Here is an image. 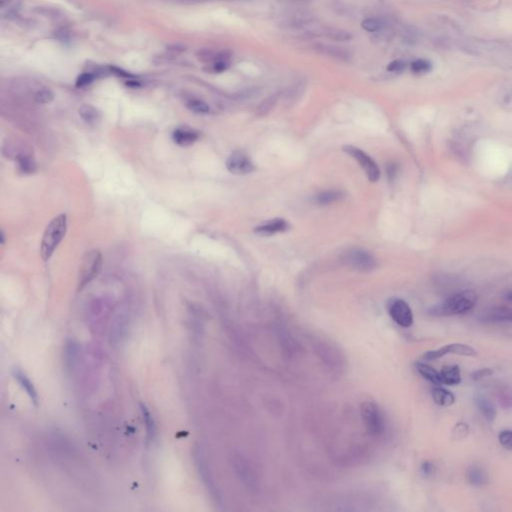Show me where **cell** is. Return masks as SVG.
Here are the masks:
<instances>
[{
	"label": "cell",
	"mask_w": 512,
	"mask_h": 512,
	"mask_svg": "<svg viewBox=\"0 0 512 512\" xmlns=\"http://www.w3.org/2000/svg\"><path fill=\"white\" fill-rule=\"evenodd\" d=\"M478 301V295L475 290L466 289L459 291L443 302L438 303L429 309V313L434 316H453L461 315L471 311Z\"/></svg>",
	"instance_id": "obj_1"
},
{
	"label": "cell",
	"mask_w": 512,
	"mask_h": 512,
	"mask_svg": "<svg viewBox=\"0 0 512 512\" xmlns=\"http://www.w3.org/2000/svg\"><path fill=\"white\" fill-rule=\"evenodd\" d=\"M67 232V216L59 214L52 219L45 228L40 245V255L44 261H48L56 251L57 247Z\"/></svg>",
	"instance_id": "obj_2"
},
{
	"label": "cell",
	"mask_w": 512,
	"mask_h": 512,
	"mask_svg": "<svg viewBox=\"0 0 512 512\" xmlns=\"http://www.w3.org/2000/svg\"><path fill=\"white\" fill-rule=\"evenodd\" d=\"M360 412L364 426L370 435L378 436L383 433L385 428V419L376 403L371 401L362 403Z\"/></svg>",
	"instance_id": "obj_3"
},
{
	"label": "cell",
	"mask_w": 512,
	"mask_h": 512,
	"mask_svg": "<svg viewBox=\"0 0 512 512\" xmlns=\"http://www.w3.org/2000/svg\"><path fill=\"white\" fill-rule=\"evenodd\" d=\"M102 267V255L99 250L93 249L85 253L80 263L79 288H83L91 282L100 272Z\"/></svg>",
	"instance_id": "obj_4"
},
{
	"label": "cell",
	"mask_w": 512,
	"mask_h": 512,
	"mask_svg": "<svg viewBox=\"0 0 512 512\" xmlns=\"http://www.w3.org/2000/svg\"><path fill=\"white\" fill-rule=\"evenodd\" d=\"M447 354L460 355V356H466V357H475L476 355H477V351H476L472 346H469L467 344L450 343V344H446L442 347H440L436 350L426 351L424 354L422 355V358L424 360L432 361V360H437Z\"/></svg>",
	"instance_id": "obj_5"
},
{
	"label": "cell",
	"mask_w": 512,
	"mask_h": 512,
	"mask_svg": "<svg viewBox=\"0 0 512 512\" xmlns=\"http://www.w3.org/2000/svg\"><path fill=\"white\" fill-rule=\"evenodd\" d=\"M343 150L347 154H349L352 158H354L355 160H357V162L362 167V169L366 173L367 177L370 181L378 180L379 176H380V170L377 164L375 163V161L367 153H365L361 149L355 146H352V145L344 146Z\"/></svg>",
	"instance_id": "obj_6"
},
{
	"label": "cell",
	"mask_w": 512,
	"mask_h": 512,
	"mask_svg": "<svg viewBox=\"0 0 512 512\" xmlns=\"http://www.w3.org/2000/svg\"><path fill=\"white\" fill-rule=\"evenodd\" d=\"M388 312L392 320L402 328H409L413 324V313L409 304L403 299H395L389 304Z\"/></svg>",
	"instance_id": "obj_7"
},
{
	"label": "cell",
	"mask_w": 512,
	"mask_h": 512,
	"mask_svg": "<svg viewBox=\"0 0 512 512\" xmlns=\"http://www.w3.org/2000/svg\"><path fill=\"white\" fill-rule=\"evenodd\" d=\"M345 261L351 267L362 272L371 271L376 267L375 258L363 249L349 250L345 255Z\"/></svg>",
	"instance_id": "obj_8"
},
{
	"label": "cell",
	"mask_w": 512,
	"mask_h": 512,
	"mask_svg": "<svg viewBox=\"0 0 512 512\" xmlns=\"http://www.w3.org/2000/svg\"><path fill=\"white\" fill-rule=\"evenodd\" d=\"M227 169L233 174H248L254 170V164L249 156L243 151H235L228 157L226 161Z\"/></svg>",
	"instance_id": "obj_9"
},
{
	"label": "cell",
	"mask_w": 512,
	"mask_h": 512,
	"mask_svg": "<svg viewBox=\"0 0 512 512\" xmlns=\"http://www.w3.org/2000/svg\"><path fill=\"white\" fill-rule=\"evenodd\" d=\"M199 138V133L195 129L187 126H180L174 129L172 133V139L174 143L181 147H187L196 142Z\"/></svg>",
	"instance_id": "obj_10"
},
{
	"label": "cell",
	"mask_w": 512,
	"mask_h": 512,
	"mask_svg": "<svg viewBox=\"0 0 512 512\" xmlns=\"http://www.w3.org/2000/svg\"><path fill=\"white\" fill-rule=\"evenodd\" d=\"M481 319L488 322H512V309L506 306H494L483 312Z\"/></svg>",
	"instance_id": "obj_11"
},
{
	"label": "cell",
	"mask_w": 512,
	"mask_h": 512,
	"mask_svg": "<svg viewBox=\"0 0 512 512\" xmlns=\"http://www.w3.org/2000/svg\"><path fill=\"white\" fill-rule=\"evenodd\" d=\"M12 375L17 381H18L20 386L23 388V390H25V392L29 396L31 402L37 407L38 402H39V397H38V393H37L36 389H35V387H34L33 383L31 382V380L26 376V374L18 367H14L12 369Z\"/></svg>",
	"instance_id": "obj_12"
},
{
	"label": "cell",
	"mask_w": 512,
	"mask_h": 512,
	"mask_svg": "<svg viewBox=\"0 0 512 512\" xmlns=\"http://www.w3.org/2000/svg\"><path fill=\"white\" fill-rule=\"evenodd\" d=\"M467 482L474 487H483L488 483L487 471L479 465H470L466 470Z\"/></svg>",
	"instance_id": "obj_13"
},
{
	"label": "cell",
	"mask_w": 512,
	"mask_h": 512,
	"mask_svg": "<svg viewBox=\"0 0 512 512\" xmlns=\"http://www.w3.org/2000/svg\"><path fill=\"white\" fill-rule=\"evenodd\" d=\"M288 223L284 219H273L255 228V232L261 235H272L287 230Z\"/></svg>",
	"instance_id": "obj_14"
},
{
	"label": "cell",
	"mask_w": 512,
	"mask_h": 512,
	"mask_svg": "<svg viewBox=\"0 0 512 512\" xmlns=\"http://www.w3.org/2000/svg\"><path fill=\"white\" fill-rule=\"evenodd\" d=\"M440 376L442 383L449 386L460 384L461 382V371L460 367L455 364L444 365L440 370Z\"/></svg>",
	"instance_id": "obj_15"
},
{
	"label": "cell",
	"mask_w": 512,
	"mask_h": 512,
	"mask_svg": "<svg viewBox=\"0 0 512 512\" xmlns=\"http://www.w3.org/2000/svg\"><path fill=\"white\" fill-rule=\"evenodd\" d=\"M431 397L434 403L441 407H450L456 401L455 395L451 391L438 385L432 388Z\"/></svg>",
	"instance_id": "obj_16"
},
{
	"label": "cell",
	"mask_w": 512,
	"mask_h": 512,
	"mask_svg": "<svg viewBox=\"0 0 512 512\" xmlns=\"http://www.w3.org/2000/svg\"><path fill=\"white\" fill-rule=\"evenodd\" d=\"M475 404L477 406V408L481 415L489 422H492L495 420L497 415V409L495 405L493 404L487 397L484 395H478L475 397Z\"/></svg>",
	"instance_id": "obj_17"
},
{
	"label": "cell",
	"mask_w": 512,
	"mask_h": 512,
	"mask_svg": "<svg viewBox=\"0 0 512 512\" xmlns=\"http://www.w3.org/2000/svg\"><path fill=\"white\" fill-rule=\"evenodd\" d=\"M415 369H416V371L418 372V374L422 378H424L425 380L429 381L430 383L435 384V385L443 384L442 380H441L440 371H437L435 368H433L432 366L428 365L427 363L417 362L415 364Z\"/></svg>",
	"instance_id": "obj_18"
},
{
	"label": "cell",
	"mask_w": 512,
	"mask_h": 512,
	"mask_svg": "<svg viewBox=\"0 0 512 512\" xmlns=\"http://www.w3.org/2000/svg\"><path fill=\"white\" fill-rule=\"evenodd\" d=\"M316 50L321 54L327 55L329 57L338 59V60H348L350 58L349 51L344 47L328 45V44H318L316 45Z\"/></svg>",
	"instance_id": "obj_19"
},
{
	"label": "cell",
	"mask_w": 512,
	"mask_h": 512,
	"mask_svg": "<svg viewBox=\"0 0 512 512\" xmlns=\"http://www.w3.org/2000/svg\"><path fill=\"white\" fill-rule=\"evenodd\" d=\"M15 161L18 166V170L23 174H31L36 169V164L27 151H19L15 154Z\"/></svg>",
	"instance_id": "obj_20"
},
{
	"label": "cell",
	"mask_w": 512,
	"mask_h": 512,
	"mask_svg": "<svg viewBox=\"0 0 512 512\" xmlns=\"http://www.w3.org/2000/svg\"><path fill=\"white\" fill-rule=\"evenodd\" d=\"M79 115L86 124L94 125L100 120L99 111L90 104H83L79 107Z\"/></svg>",
	"instance_id": "obj_21"
},
{
	"label": "cell",
	"mask_w": 512,
	"mask_h": 512,
	"mask_svg": "<svg viewBox=\"0 0 512 512\" xmlns=\"http://www.w3.org/2000/svg\"><path fill=\"white\" fill-rule=\"evenodd\" d=\"M140 409H141V412H142L143 420H144V423H145L147 438H148L149 441H152V440H154V438L156 436V433H157L155 421H154L150 411L147 409V407L144 404H140Z\"/></svg>",
	"instance_id": "obj_22"
},
{
	"label": "cell",
	"mask_w": 512,
	"mask_h": 512,
	"mask_svg": "<svg viewBox=\"0 0 512 512\" xmlns=\"http://www.w3.org/2000/svg\"><path fill=\"white\" fill-rule=\"evenodd\" d=\"M342 197H343V193L339 190H327V191L319 193L318 195L316 196L315 200L317 203H319L321 205H327V204L338 201Z\"/></svg>",
	"instance_id": "obj_23"
},
{
	"label": "cell",
	"mask_w": 512,
	"mask_h": 512,
	"mask_svg": "<svg viewBox=\"0 0 512 512\" xmlns=\"http://www.w3.org/2000/svg\"><path fill=\"white\" fill-rule=\"evenodd\" d=\"M324 35L327 38L336 41H349L352 39V34L350 32L337 28L326 29L324 31Z\"/></svg>",
	"instance_id": "obj_24"
},
{
	"label": "cell",
	"mask_w": 512,
	"mask_h": 512,
	"mask_svg": "<svg viewBox=\"0 0 512 512\" xmlns=\"http://www.w3.org/2000/svg\"><path fill=\"white\" fill-rule=\"evenodd\" d=\"M186 106L189 110L195 112V113H199V114L208 113L210 109L209 105L206 102H204L201 99H197V98L189 99L186 102Z\"/></svg>",
	"instance_id": "obj_25"
},
{
	"label": "cell",
	"mask_w": 512,
	"mask_h": 512,
	"mask_svg": "<svg viewBox=\"0 0 512 512\" xmlns=\"http://www.w3.org/2000/svg\"><path fill=\"white\" fill-rule=\"evenodd\" d=\"M431 68V63L425 59H417L411 63V70L417 74L427 73L430 71Z\"/></svg>",
	"instance_id": "obj_26"
},
{
	"label": "cell",
	"mask_w": 512,
	"mask_h": 512,
	"mask_svg": "<svg viewBox=\"0 0 512 512\" xmlns=\"http://www.w3.org/2000/svg\"><path fill=\"white\" fill-rule=\"evenodd\" d=\"M54 98V94L48 88H42L34 94V100L40 104L50 103Z\"/></svg>",
	"instance_id": "obj_27"
},
{
	"label": "cell",
	"mask_w": 512,
	"mask_h": 512,
	"mask_svg": "<svg viewBox=\"0 0 512 512\" xmlns=\"http://www.w3.org/2000/svg\"><path fill=\"white\" fill-rule=\"evenodd\" d=\"M498 440L500 445L506 450L512 451V430H502L498 434Z\"/></svg>",
	"instance_id": "obj_28"
},
{
	"label": "cell",
	"mask_w": 512,
	"mask_h": 512,
	"mask_svg": "<svg viewBox=\"0 0 512 512\" xmlns=\"http://www.w3.org/2000/svg\"><path fill=\"white\" fill-rule=\"evenodd\" d=\"M361 26H362V28L364 30H366L368 32H376V31H379L382 28L383 24L377 18H367V19L362 21Z\"/></svg>",
	"instance_id": "obj_29"
},
{
	"label": "cell",
	"mask_w": 512,
	"mask_h": 512,
	"mask_svg": "<svg viewBox=\"0 0 512 512\" xmlns=\"http://www.w3.org/2000/svg\"><path fill=\"white\" fill-rule=\"evenodd\" d=\"M277 99H278V95L277 94H274V95H271L270 97L266 98L265 100H264L258 107V113L259 114H266L267 112H269L273 106L275 105V103L277 102Z\"/></svg>",
	"instance_id": "obj_30"
},
{
	"label": "cell",
	"mask_w": 512,
	"mask_h": 512,
	"mask_svg": "<svg viewBox=\"0 0 512 512\" xmlns=\"http://www.w3.org/2000/svg\"><path fill=\"white\" fill-rule=\"evenodd\" d=\"M469 432V426L465 422H459L454 426L452 430V435L454 439H462L467 436Z\"/></svg>",
	"instance_id": "obj_31"
},
{
	"label": "cell",
	"mask_w": 512,
	"mask_h": 512,
	"mask_svg": "<svg viewBox=\"0 0 512 512\" xmlns=\"http://www.w3.org/2000/svg\"><path fill=\"white\" fill-rule=\"evenodd\" d=\"M94 79H95V74L94 73H90V72L83 73L77 78L76 86L77 87L87 86V85H89Z\"/></svg>",
	"instance_id": "obj_32"
},
{
	"label": "cell",
	"mask_w": 512,
	"mask_h": 512,
	"mask_svg": "<svg viewBox=\"0 0 512 512\" xmlns=\"http://www.w3.org/2000/svg\"><path fill=\"white\" fill-rule=\"evenodd\" d=\"M493 374V370L490 369V368H482V369H478L476 370V371H474L471 375L472 379L477 381V380H480V379H483V378H486V377H489Z\"/></svg>",
	"instance_id": "obj_33"
},
{
	"label": "cell",
	"mask_w": 512,
	"mask_h": 512,
	"mask_svg": "<svg viewBox=\"0 0 512 512\" xmlns=\"http://www.w3.org/2000/svg\"><path fill=\"white\" fill-rule=\"evenodd\" d=\"M406 64L402 60H394L387 66V70L390 72H401L404 70Z\"/></svg>",
	"instance_id": "obj_34"
},
{
	"label": "cell",
	"mask_w": 512,
	"mask_h": 512,
	"mask_svg": "<svg viewBox=\"0 0 512 512\" xmlns=\"http://www.w3.org/2000/svg\"><path fill=\"white\" fill-rule=\"evenodd\" d=\"M421 472L425 477H430L435 472V466L430 461H425L421 464Z\"/></svg>",
	"instance_id": "obj_35"
},
{
	"label": "cell",
	"mask_w": 512,
	"mask_h": 512,
	"mask_svg": "<svg viewBox=\"0 0 512 512\" xmlns=\"http://www.w3.org/2000/svg\"><path fill=\"white\" fill-rule=\"evenodd\" d=\"M503 297L507 300V301L509 302H512V289L510 290H507L504 294H503Z\"/></svg>",
	"instance_id": "obj_36"
}]
</instances>
